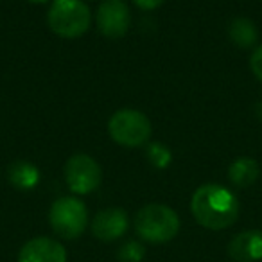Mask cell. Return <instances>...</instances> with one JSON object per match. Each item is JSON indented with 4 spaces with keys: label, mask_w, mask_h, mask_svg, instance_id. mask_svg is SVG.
Returning <instances> with one entry per match:
<instances>
[{
    "label": "cell",
    "mask_w": 262,
    "mask_h": 262,
    "mask_svg": "<svg viewBox=\"0 0 262 262\" xmlns=\"http://www.w3.org/2000/svg\"><path fill=\"white\" fill-rule=\"evenodd\" d=\"M192 215L208 230H225L239 217V201L226 187L207 183L194 192L190 201Z\"/></svg>",
    "instance_id": "1"
},
{
    "label": "cell",
    "mask_w": 262,
    "mask_h": 262,
    "mask_svg": "<svg viewBox=\"0 0 262 262\" xmlns=\"http://www.w3.org/2000/svg\"><path fill=\"white\" fill-rule=\"evenodd\" d=\"M135 230L144 241L153 244L169 243L180 230V217L171 207L151 203L135 215Z\"/></svg>",
    "instance_id": "2"
},
{
    "label": "cell",
    "mask_w": 262,
    "mask_h": 262,
    "mask_svg": "<svg viewBox=\"0 0 262 262\" xmlns=\"http://www.w3.org/2000/svg\"><path fill=\"white\" fill-rule=\"evenodd\" d=\"M90 18L83 0H54L47 15L51 31L61 38H79L90 27Z\"/></svg>",
    "instance_id": "3"
},
{
    "label": "cell",
    "mask_w": 262,
    "mask_h": 262,
    "mask_svg": "<svg viewBox=\"0 0 262 262\" xmlns=\"http://www.w3.org/2000/svg\"><path fill=\"white\" fill-rule=\"evenodd\" d=\"M110 137L124 147H139L151 137V122L139 110H119L108 122Z\"/></svg>",
    "instance_id": "4"
},
{
    "label": "cell",
    "mask_w": 262,
    "mask_h": 262,
    "mask_svg": "<svg viewBox=\"0 0 262 262\" xmlns=\"http://www.w3.org/2000/svg\"><path fill=\"white\" fill-rule=\"evenodd\" d=\"M51 226L63 239H77L88 225V210L77 198H59L52 203L49 212Z\"/></svg>",
    "instance_id": "5"
},
{
    "label": "cell",
    "mask_w": 262,
    "mask_h": 262,
    "mask_svg": "<svg viewBox=\"0 0 262 262\" xmlns=\"http://www.w3.org/2000/svg\"><path fill=\"white\" fill-rule=\"evenodd\" d=\"M67 185L76 194H88L101 185L102 171L88 155H74L65 165Z\"/></svg>",
    "instance_id": "6"
},
{
    "label": "cell",
    "mask_w": 262,
    "mask_h": 262,
    "mask_svg": "<svg viewBox=\"0 0 262 262\" xmlns=\"http://www.w3.org/2000/svg\"><path fill=\"white\" fill-rule=\"evenodd\" d=\"M131 24L129 8L122 0H104L97 9V27L106 38H122Z\"/></svg>",
    "instance_id": "7"
},
{
    "label": "cell",
    "mask_w": 262,
    "mask_h": 262,
    "mask_svg": "<svg viewBox=\"0 0 262 262\" xmlns=\"http://www.w3.org/2000/svg\"><path fill=\"white\" fill-rule=\"evenodd\" d=\"M129 228V217L122 208H106L101 210L92 221V233L99 241H115L122 237Z\"/></svg>",
    "instance_id": "8"
},
{
    "label": "cell",
    "mask_w": 262,
    "mask_h": 262,
    "mask_svg": "<svg viewBox=\"0 0 262 262\" xmlns=\"http://www.w3.org/2000/svg\"><path fill=\"white\" fill-rule=\"evenodd\" d=\"M18 262H67V251L58 241L36 237L22 246Z\"/></svg>",
    "instance_id": "9"
},
{
    "label": "cell",
    "mask_w": 262,
    "mask_h": 262,
    "mask_svg": "<svg viewBox=\"0 0 262 262\" xmlns=\"http://www.w3.org/2000/svg\"><path fill=\"white\" fill-rule=\"evenodd\" d=\"M228 255L235 262H257L262 258V232H241L228 243Z\"/></svg>",
    "instance_id": "10"
},
{
    "label": "cell",
    "mask_w": 262,
    "mask_h": 262,
    "mask_svg": "<svg viewBox=\"0 0 262 262\" xmlns=\"http://www.w3.org/2000/svg\"><path fill=\"white\" fill-rule=\"evenodd\" d=\"M8 178L11 182V185H15L16 189L29 190L38 185L40 172H38L36 165L29 164V162H15V164L9 165Z\"/></svg>",
    "instance_id": "11"
},
{
    "label": "cell",
    "mask_w": 262,
    "mask_h": 262,
    "mask_svg": "<svg viewBox=\"0 0 262 262\" xmlns=\"http://www.w3.org/2000/svg\"><path fill=\"white\" fill-rule=\"evenodd\" d=\"M258 178V164L251 158H239L228 169V180L235 187H250Z\"/></svg>",
    "instance_id": "12"
},
{
    "label": "cell",
    "mask_w": 262,
    "mask_h": 262,
    "mask_svg": "<svg viewBox=\"0 0 262 262\" xmlns=\"http://www.w3.org/2000/svg\"><path fill=\"white\" fill-rule=\"evenodd\" d=\"M228 34L239 47H251L257 41V27L248 18H235L230 22Z\"/></svg>",
    "instance_id": "13"
},
{
    "label": "cell",
    "mask_w": 262,
    "mask_h": 262,
    "mask_svg": "<svg viewBox=\"0 0 262 262\" xmlns=\"http://www.w3.org/2000/svg\"><path fill=\"white\" fill-rule=\"evenodd\" d=\"M146 257V248L139 241H127L117 251L119 262H142Z\"/></svg>",
    "instance_id": "14"
},
{
    "label": "cell",
    "mask_w": 262,
    "mask_h": 262,
    "mask_svg": "<svg viewBox=\"0 0 262 262\" xmlns=\"http://www.w3.org/2000/svg\"><path fill=\"white\" fill-rule=\"evenodd\" d=\"M147 157H149V162L158 169H165L169 164H171V153L165 146L162 144H149L147 146Z\"/></svg>",
    "instance_id": "15"
},
{
    "label": "cell",
    "mask_w": 262,
    "mask_h": 262,
    "mask_svg": "<svg viewBox=\"0 0 262 262\" xmlns=\"http://www.w3.org/2000/svg\"><path fill=\"white\" fill-rule=\"evenodd\" d=\"M250 67H251V70H253L255 77H257V79L262 83V45L255 49V52L251 54Z\"/></svg>",
    "instance_id": "16"
},
{
    "label": "cell",
    "mask_w": 262,
    "mask_h": 262,
    "mask_svg": "<svg viewBox=\"0 0 262 262\" xmlns=\"http://www.w3.org/2000/svg\"><path fill=\"white\" fill-rule=\"evenodd\" d=\"M133 2H135L140 9H147V11H149V9H157L164 0H133Z\"/></svg>",
    "instance_id": "17"
},
{
    "label": "cell",
    "mask_w": 262,
    "mask_h": 262,
    "mask_svg": "<svg viewBox=\"0 0 262 262\" xmlns=\"http://www.w3.org/2000/svg\"><path fill=\"white\" fill-rule=\"evenodd\" d=\"M29 2H34V4H43V2H47V0H29Z\"/></svg>",
    "instance_id": "18"
}]
</instances>
